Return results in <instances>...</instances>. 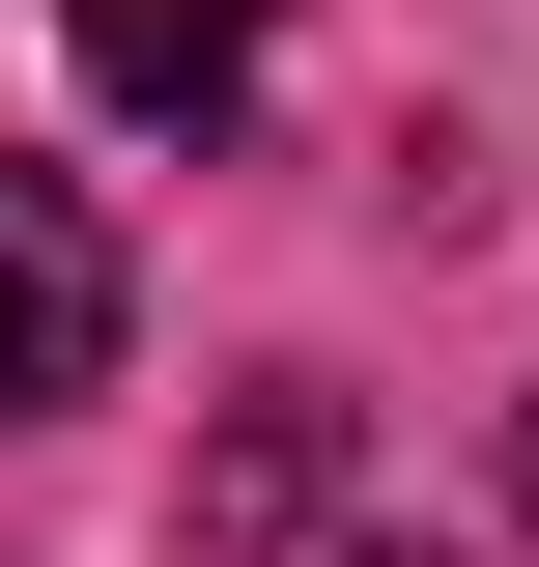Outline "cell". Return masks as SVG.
<instances>
[{
    "mask_svg": "<svg viewBox=\"0 0 539 567\" xmlns=\"http://www.w3.org/2000/svg\"><path fill=\"white\" fill-rule=\"evenodd\" d=\"M114 227H85V171H0V425H58V398H114Z\"/></svg>",
    "mask_w": 539,
    "mask_h": 567,
    "instance_id": "cell-1",
    "label": "cell"
},
{
    "mask_svg": "<svg viewBox=\"0 0 539 567\" xmlns=\"http://www.w3.org/2000/svg\"><path fill=\"white\" fill-rule=\"evenodd\" d=\"M58 58H85V114L227 142V114H256V58H284V0H58Z\"/></svg>",
    "mask_w": 539,
    "mask_h": 567,
    "instance_id": "cell-2",
    "label": "cell"
},
{
    "mask_svg": "<svg viewBox=\"0 0 539 567\" xmlns=\"http://www.w3.org/2000/svg\"><path fill=\"white\" fill-rule=\"evenodd\" d=\"M313 511H340V398H256V425L200 454V539H227V567H284Z\"/></svg>",
    "mask_w": 539,
    "mask_h": 567,
    "instance_id": "cell-3",
    "label": "cell"
},
{
    "mask_svg": "<svg viewBox=\"0 0 539 567\" xmlns=\"http://www.w3.org/2000/svg\"><path fill=\"white\" fill-rule=\"evenodd\" d=\"M511 511H539V398H511Z\"/></svg>",
    "mask_w": 539,
    "mask_h": 567,
    "instance_id": "cell-4",
    "label": "cell"
}]
</instances>
